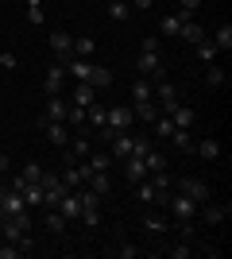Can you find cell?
I'll use <instances>...</instances> for the list:
<instances>
[{
	"mask_svg": "<svg viewBox=\"0 0 232 259\" xmlns=\"http://www.w3.org/2000/svg\"><path fill=\"white\" fill-rule=\"evenodd\" d=\"M178 4H182V12H190V16L201 8V0H178Z\"/></svg>",
	"mask_w": 232,
	"mask_h": 259,
	"instance_id": "45",
	"label": "cell"
},
{
	"mask_svg": "<svg viewBox=\"0 0 232 259\" xmlns=\"http://www.w3.org/2000/svg\"><path fill=\"white\" fill-rule=\"evenodd\" d=\"M144 225H147V228H151V232H166V221H159V217H147Z\"/></svg>",
	"mask_w": 232,
	"mask_h": 259,
	"instance_id": "44",
	"label": "cell"
},
{
	"mask_svg": "<svg viewBox=\"0 0 232 259\" xmlns=\"http://www.w3.org/2000/svg\"><path fill=\"white\" fill-rule=\"evenodd\" d=\"M135 186H140V190H135L140 201H147V205H166V197H170V190H159V186L151 182V174H147L144 182H135Z\"/></svg>",
	"mask_w": 232,
	"mask_h": 259,
	"instance_id": "9",
	"label": "cell"
},
{
	"mask_svg": "<svg viewBox=\"0 0 232 259\" xmlns=\"http://www.w3.org/2000/svg\"><path fill=\"white\" fill-rule=\"evenodd\" d=\"M39 186H43V205L47 209H55L58 201H62V194H66L62 178H58V174H47V170H43V178H39Z\"/></svg>",
	"mask_w": 232,
	"mask_h": 259,
	"instance_id": "5",
	"label": "cell"
},
{
	"mask_svg": "<svg viewBox=\"0 0 232 259\" xmlns=\"http://www.w3.org/2000/svg\"><path fill=\"white\" fill-rule=\"evenodd\" d=\"M39 128L47 132V143H55V147H66V143H70L66 124H58V120H43V116H39Z\"/></svg>",
	"mask_w": 232,
	"mask_h": 259,
	"instance_id": "10",
	"label": "cell"
},
{
	"mask_svg": "<svg viewBox=\"0 0 232 259\" xmlns=\"http://www.w3.org/2000/svg\"><path fill=\"white\" fill-rule=\"evenodd\" d=\"M174 190H178V194H186L190 201H198V205L213 201V190H209V182H205V178H178Z\"/></svg>",
	"mask_w": 232,
	"mask_h": 259,
	"instance_id": "1",
	"label": "cell"
},
{
	"mask_svg": "<svg viewBox=\"0 0 232 259\" xmlns=\"http://www.w3.org/2000/svg\"><path fill=\"white\" fill-rule=\"evenodd\" d=\"M93 51H97V43H93L89 35H77L74 47H70V54H74V58H93Z\"/></svg>",
	"mask_w": 232,
	"mask_h": 259,
	"instance_id": "24",
	"label": "cell"
},
{
	"mask_svg": "<svg viewBox=\"0 0 232 259\" xmlns=\"http://www.w3.org/2000/svg\"><path fill=\"white\" fill-rule=\"evenodd\" d=\"M166 209H170L178 221H198V201H190V197H186V194H178V190L166 197Z\"/></svg>",
	"mask_w": 232,
	"mask_h": 259,
	"instance_id": "6",
	"label": "cell"
},
{
	"mask_svg": "<svg viewBox=\"0 0 232 259\" xmlns=\"http://www.w3.org/2000/svg\"><path fill=\"white\" fill-rule=\"evenodd\" d=\"M124 174H128V182L135 186V182H144L151 170H147V162L140 159V155H128V159H124Z\"/></svg>",
	"mask_w": 232,
	"mask_h": 259,
	"instance_id": "16",
	"label": "cell"
},
{
	"mask_svg": "<svg viewBox=\"0 0 232 259\" xmlns=\"http://www.w3.org/2000/svg\"><path fill=\"white\" fill-rule=\"evenodd\" d=\"M55 209L66 217V221H77V217H81V201H77V190H66V194H62V201H58Z\"/></svg>",
	"mask_w": 232,
	"mask_h": 259,
	"instance_id": "14",
	"label": "cell"
},
{
	"mask_svg": "<svg viewBox=\"0 0 232 259\" xmlns=\"http://www.w3.org/2000/svg\"><path fill=\"white\" fill-rule=\"evenodd\" d=\"M27 20H31V23H43V4H39V0H27Z\"/></svg>",
	"mask_w": 232,
	"mask_h": 259,
	"instance_id": "39",
	"label": "cell"
},
{
	"mask_svg": "<svg viewBox=\"0 0 232 259\" xmlns=\"http://www.w3.org/2000/svg\"><path fill=\"white\" fill-rule=\"evenodd\" d=\"M0 221H4V205H0Z\"/></svg>",
	"mask_w": 232,
	"mask_h": 259,
	"instance_id": "49",
	"label": "cell"
},
{
	"mask_svg": "<svg viewBox=\"0 0 232 259\" xmlns=\"http://www.w3.org/2000/svg\"><path fill=\"white\" fill-rule=\"evenodd\" d=\"M144 51H159V35H147V39H144Z\"/></svg>",
	"mask_w": 232,
	"mask_h": 259,
	"instance_id": "46",
	"label": "cell"
},
{
	"mask_svg": "<svg viewBox=\"0 0 232 259\" xmlns=\"http://www.w3.org/2000/svg\"><path fill=\"white\" fill-rule=\"evenodd\" d=\"M166 255H170V259H190L194 248H190V240H182V244H174V248H166Z\"/></svg>",
	"mask_w": 232,
	"mask_h": 259,
	"instance_id": "38",
	"label": "cell"
},
{
	"mask_svg": "<svg viewBox=\"0 0 232 259\" xmlns=\"http://www.w3.org/2000/svg\"><path fill=\"white\" fill-rule=\"evenodd\" d=\"M66 108H70V101L62 97V93H51V97H47V108H43V120H58V124H66Z\"/></svg>",
	"mask_w": 232,
	"mask_h": 259,
	"instance_id": "11",
	"label": "cell"
},
{
	"mask_svg": "<svg viewBox=\"0 0 232 259\" xmlns=\"http://www.w3.org/2000/svg\"><path fill=\"white\" fill-rule=\"evenodd\" d=\"M85 186H89V190H93L97 197H105V194L112 190V182H109V170H93V174L85 178Z\"/></svg>",
	"mask_w": 232,
	"mask_h": 259,
	"instance_id": "19",
	"label": "cell"
},
{
	"mask_svg": "<svg viewBox=\"0 0 232 259\" xmlns=\"http://www.w3.org/2000/svg\"><path fill=\"white\" fill-rule=\"evenodd\" d=\"M43 228L51 232V236H62V232H66V217L58 213V209H47V217H43Z\"/></svg>",
	"mask_w": 232,
	"mask_h": 259,
	"instance_id": "22",
	"label": "cell"
},
{
	"mask_svg": "<svg viewBox=\"0 0 232 259\" xmlns=\"http://www.w3.org/2000/svg\"><path fill=\"white\" fill-rule=\"evenodd\" d=\"M198 155H201V159H205V162L221 159V143H217V140H213V136H209V140H201V143H198Z\"/></svg>",
	"mask_w": 232,
	"mask_h": 259,
	"instance_id": "26",
	"label": "cell"
},
{
	"mask_svg": "<svg viewBox=\"0 0 232 259\" xmlns=\"http://www.w3.org/2000/svg\"><path fill=\"white\" fill-rule=\"evenodd\" d=\"M62 186H66V190H77V186H85V182H81V170L66 162V170H62Z\"/></svg>",
	"mask_w": 232,
	"mask_h": 259,
	"instance_id": "33",
	"label": "cell"
},
{
	"mask_svg": "<svg viewBox=\"0 0 232 259\" xmlns=\"http://www.w3.org/2000/svg\"><path fill=\"white\" fill-rule=\"evenodd\" d=\"M170 143H174L178 151H194V140H190V128H174V132H170Z\"/></svg>",
	"mask_w": 232,
	"mask_h": 259,
	"instance_id": "28",
	"label": "cell"
},
{
	"mask_svg": "<svg viewBox=\"0 0 232 259\" xmlns=\"http://www.w3.org/2000/svg\"><path fill=\"white\" fill-rule=\"evenodd\" d=\"M93 101H97V89L89 85V81H74V89H70V105H93Z\"/></svg>",
	"mask_w": 232,
	"mask_h": 259,
	"instance_id": "15",
	"label": "cell"
},
{
	"mask_svg": "<svg viewBox=\"0 0 232 259\" xmlns=\"http://www.w3.org/2000/svg\"><path fill=\"white\" fill-rule=\"evenodd\" d=\"M66 89V62H51V70H47V77H43V93L51 97V93H62Z\"/></svg>",
	"mask_w": 232,
	"mask_h": 259,
	"instance_id": "7",
	"label": "cell"
},
{
	"mask_svg": "<svg viewBox=\"0 0 232 259\" xmlns=\"http://www.w3.org/2000/svg\"><path fill=\"white\" fill-rule=\"evenodd\" d=\"M8 170V155H0V174Z\"/></svg>",
	"mask_w": 232,
	"mask_h": 259,
	"instance_id": "48",
	"label": "cell"
},
{
	"mask_svg": "<svg viewBox=\"0 0 232 259\" xmlns=\"http://www.w3.org/2000/svg\"><path fill=\"white\" fill-rule=\"evenodd\" d=\"M151 124H155V136H159V140H170V132H174V120L166 116V112H159Z\"/></svg>",
	"mask_w": 232,
	"mask_h": 259,
	"instance_id": "27",
	"label": "cell"
},
{
	"mask_svg": "<svg viewBox=\"0 0 232 259\" xmlns=\"http://www.w3.org/2000/svg\"><path fill=\"white\" fill-rule=\"evenodd\" d=\"M0 205H4V217H20L27 213V201H23L20 190H12V186H0Z\"/></svg>",
	"mask_w": 232,
	"mask_h": 259,
	"instance_id": "8",
	"label": "cell"
},
{
	"mask_svg": "<svg viewBox=\"0 0 232 259\" xmlns=\"http://www.w3.org/2000/svg\"><path fill=\"white\" fill-rule=\"evenodd\" d=\"M16 244H20V255H31V251H35V236H31V232H23Z\"/></svg>",
	"mask_w": 232,
	"mask_h": 259,
	"instance_id": "40",
	"label": "cell"
},
{
	"mask_svg": "<svg viewBox=\"0 0 232 259\" xmlns=\"http://www.w3.org/2000/svg\"><path fill=\"white\" fill-rule=\"evenodd\" d=\"M194 51H198V58H201V62H209V66H213V58L221 54V51H217V47L209 43V39H205V43H198V47H194Z\"/></svg>",
	"mask_w": 232,
	"mask_h": 259,
	"instance_id": "35",
	"label": "cell"
},
{
	"mask_svg": "<svg viewBox=\"0 0 232 259\" xmlns=\"http://www.w3.org/2000/svg\"><path fill=\"white\" fill-rule=\"evenodd\" d=\"M151 4H155V0H135V8H140V12H147Z\"/></svg>",
	"mask_w": 232,
	"mask_h": 259,
	"instance_id": "47",
	"label": "cell"
},
{
	"mask_svg": "<svg viewBox=\"0 0 232 259\" xmlns=\"http://www.w3.org/2000/svg\"><path fill=\"white\" fill-rule=\"evenodd\" d=\"M132 101H135V105H144V101H155V81H151V77H135V85H132Z\"/></svg>",
	"mask_w": 232,
	"mask_h": 259,
	"instance_id": "18",
	"label": "cell"
},
{
	"mask_svg": "<svg viewBox=\"0 0 232 259\" xmlns=\"http://www.w3.org/2000/svg\"><path fill=\"white\" fill-rule=\"evenodd\" d=\"M89 85L97 89V93H101V89H109V85H112V70H105V66H93V70H89Z\"/></svg>",
	"mask_w": 232,
	"mask_h": 259,
	"instance_id": "23",
	"label": "cell"
},
{
	"mask_svg": "<svg viewBox=\"0 0 232 259\" xmlns=\"http://www.w3.org/2000/svg\"><path fill=\"white\" fill-rule=\"evenodd\" d=\"M178 39H186L190 47H198V43H205V39H209V31H205V27H201V23L186 20V23H182V31H178Z\"/></svg>",
	"mask_w": 232,
	"mask_h": 259,
	"instance_id": "17",
	"label": "cell"
},
{
	"mask_svg": "<svg viewBox=\"0 0 232 259\" xmlns=\"http://www.w3.org/2000/svg\"><path fill=\"white\" fill-rule=\"evenodd\" d=\"M89 170H109V166H112V155H105V151H97V155H93V151H89Z\"/></svg>",
	"mask_w": 232,
	"mask_h": 259,
	"instance_id": "34",
	"label": "cell"
},
{
	"mask_svg": "<svg viewBox=\"0 0 232 259\" xmlns=\"http://www.w3.org/2000/svg\"><path fill=\"white\" fill-rule=\"evenodd\" d=\"M186 20H190V12H182V8H178L174 16H163V23H159V31H163V35H178Z\"/></svg>",
	"mask_w": 232,
	"mask_h": 259,
	"instance_id": "20",
	"label": "cell"
},
{
	"mask_svg": "<svg viewBox=\"0 0 232 259\" xmlns=\"http://www.w3.org/2000/svg\"><path fill=\"white\" fill-rule=\"evenodd\" d=\"M147 151H151V140H147V136H135V132H132V155H140V159H144Z\"/></svg>",
	"mask_w": 232,
	"mask_h": 259,
	"instance_id": "37",
	"label": "cell"
},
{
	"mask_svg": "<svg viewBox=\"0 0 232 259\" xmlns=\"http://www.w3.org/2000/svg\"><path fill=\"white\" fill-rule=\"evenodd\" d=\"M135 70H140L144 77H151V81H163V77H166V66H163V54H159V51H140Z\"/></svg>",
	"mask_w": 232,
	"mask_h": 259,
	"instance_id": "2",
	"label": "cell"
},
{
	"mask_svg": "<svg viewBox=\"0 0 232 259\" xmlns=\"http://www.w3.org/2000/svg\"><path fill=\"white\" fill-rule=\"evenodd\" d=\"M109 16L116 23H124L128 16H132V8H128V0H109Z\"/></svg>",
	"mask_w": 232,
	"mask_h": 259,
	"instance_id": "30",
	"label": "cell"
},
{
	"mask_svg": "<svg viewBox=\"0 0 232 259\" xmlns=\"http://www.w3.org/2000/svg\"><path fill=\"white\" fill-rule=\"evenodd\" d=\"M166 116L174 120V128H194V108L190 105H178L174 112H166Z\"/></svg>",
	"mask_w": 232,
	"mask_h": 259,
	"instance_id": "25",
	"label": "cell"
},
{
	"mask_svg": "<svg viewBox=\"0 0 232 259\" xmlns=\"http://www.w3.org/2000/svg\"><path fill=\"white\" fill-rule=\"evenodd\" d=\"M70 47H74V35H70V31H51V51H55L58 62H70V58H74Z\"/></svg>",
	"mask_w": 232,
	"mask_h": 259,
	"instance_id": "12",
	"label": "cell"
},
{
	"mask_svg": "<svg viewBox=\"0 0 232 259\" xmlns=\"http://www.w3.org/2000/svg\"><path fill=\"white\" fill-rule=\"evenodd\" d=\"M23 178H27V182H39V178H43V166H39V162H27V166H23Z\"/></svg>",
	"mask_w": 232,
	"mask_h": 259,
	"instance_id": "41",
	"label": "cell"
},
{
	"mask_svg": "<svg viewBox=\"0 0 232 259\" xmlns=\"http://www.w3.org/2000/svg\"><path fill=\"white\" fill-rule=\"evenodd\" d=\"M209 43L217 47V51H224V54H228V51H232V23H221V27H217V31L209 35Z\"/></svg>",
	"mask_w": 232,
	"mask_h": 259,
	"instance_id": "21",
	"label": "cell"
},
{
	"mask_svg": "<svg viewBox=\"0 0 232 259\" xmlns=\"http://www.w3.org/2000/svg\"><path fill=\"white\" fill-rule=\"evenodd\" d=\"M132 124H135V116H132V108L128 105H112L109 112H105V128L116 136V132H132Z\"/></svg>",
	"mask_w": 232,
	"mask_h": 259,
	"instance_id": "3",
	"label": "cell"
},
{
	"mask_svg": "<svg viewBox=\"0 0 232 259\" xmlns=\"http://www.w3.org/2000/svg\"><path fill=\"white\" fill-rule=\"evenodd\" d=\"M116 255H120V259H135V255H140V248H135V244H120Z\"/></svg>",
	"mask_w": 232,
	"mask_h": 259,
	"instance_id": "42",
	"label": "cell"
},
{
	"mask_svg": "<svg viewBox=\"0 0 232 259\" xmlns=\"http://www.w3.org/2000/svg\"><path fill=\"white\" fill-rule=\"evenodd\" d=\"M16 66H20V62H16V54H12V51L0 54V70H16Z\"/></svg>",
	"mask_w": 232,
	"mask_h": 259,
	"instance_id": "43",
	"label": "cell"
},
{
	"mask_svg": "<svg viewBox=\"0 0 232 259\" xmlns=\"http://www.w3.org/2000/svg\"><path fill=\"white\" fill-rule=\"evenodd\" d=\"M205 81H209L213 89H221L224 81H228V77H224V70H221V66H209V70H205Z\"/></svg>",
	"mask_w": 232,
	"mask_h": 259,
	"instance_id": "36",
	"label": "cell"
},
{
	"mask_svg": "<svg viewBox=\"0 0 232 259\" xmlns=\"http://www.w3.org/2000/svg\"><path fill=\"white\" fill-rule=\"evenodd\" d=\"M155 105H159V112H174L178 105H182V97H178V89L170 85V81H155Z\"/></svg>",
	"mask_w": 232,
	"mask_h": 259,
	"instance_id": "4",
	"label": "cell"
},
{
	"mask_svg": "<svg viewBox=\"0 0 232 259\" xmlns=\"http://www.w3.org/2000/svg\"><path fill=\"white\" fill-rule=\"evenodd\" d=\"M70 147V155H74V159H89V151H93V143L85 140V136H77L74 143H66Z\"/></svg>",
	"mask_w": 232,
	"mask_h": 259,
	"instance_id": "31",
	"label": "cell"
},
{
	"mask_svg": "<svg viewBox=\"0 0 232 259\" xmlns=\"http://www.w3.org/2000/svg\"><path fill=\"white\" fill-rule=\"evenodd\" d=\"M228 213H232L228 205H213V201H205V205H198V217H201V221H205V225H224V221H228Z\"/></svg>",
	"mask_w": 232,
	"mask_h": 259,
	"instance_id": "13",
	"label": "cell"
},
{
	"mask_svg": "<svg viewBox=\"0 0 232 259\" xmlns=\"http://www.w3.org/2000/svg\"><path fill=\"white\" fill-rule=\"evenodd\" d=\"M144 162H147V170H151V174H155V170H166V155H163V151H155V147L144 155Z\"/></svg>",
	"mask_w": 232,
	"mask_h": 259,
	"instance_id": "32",
	"label": "cell"
},
{
	"mask_svg": "<svg viewBox=\"0 0 232 259\" xmlns=\"http://www.w3.org/2000/svg\"><path fill=\"white\" fill-rule=\"evenodd\" d=\"M132 116H135V120H147V124H151V120L159 116V105H155V101H144V105H135V108H132Z\"/></svg>",
	"mask_w": 232,
	"mask_h": 259,
	"instance_id": "29",
	"label": "cell"
}]
</instances>
